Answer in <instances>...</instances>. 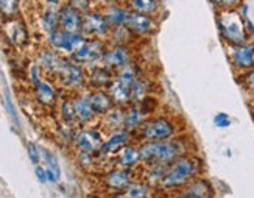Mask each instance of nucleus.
Returning a JSON list of instances; mask_svg holds the SVG:
<instances>
[{"mask_svg":"<svg viewBox=\"0 0 254 198\" xmlns=\"http://www.w3.org/2000/svg\"><path fill=\"white\" fill-rule=\"evenodd\" d=\"M142 164L159 162V164H170L176 158H180L186 153L196 151L195 140L189 133H181L173 137L164 140H153V142H139Z\"/></svg>","mask_w":254,"mask_h":198,"instance_id":"1","label":"nucleus"},{"mask_svg":"<svg viewBox=\"0 0 254 198\" xmlns=\"http://www.w3.org/2000/svg\"><path fill=\"white\" fill-rule=\"evenodd\" d=\"M204 172V161L196 151L186 153L167 164L162 183L156 192L173 195L178 192L187 183H190L196 177H201Z\"/></svg>","mask_w":254,"mask_h":198,"instance_id":"2","label":"nucleus"},{"mask_svg":"<svg viewBox=\"0 0 254 198\" xmlns=\"http://www.w3.org/2000/svg\"><path fill=\"white\" fill-rule=\"evenodd\" d=\"M184 122L169 111H158L145 119V122L134 133L136 142H153V140H164L173 137L176 134L184 133Z\"/></svg>","mask_w":254,"mask_h":198,"instance_id":"3","label":"nucleus"},{"mask_svg":"<svg viewBox=\"0 0 254 198\" xmlns=\"http://www.w3.org/2000/svg\"><path fill=\"white\" fill-rule=\"evenodd\" d=\"M215 25L218 36L225 46H233V44H240L251 39L245 28V20L237 9L215 13Z\"/></svg>","mask_w":254,"mask_h":198,"instance_id":"4","label":"nucleus"},{"mask_svg":"<svg viewBox=\"0 0 254 198\" xmlns=\"http://www.w3.org/2000/svg\"><path fill=\"white\" fill-rule=\"evenodd\" d=\"M52 78H55V81H57L61 89L64 91L80 92L83 87H87L86 86L87 70L69 57H64V61L61 64L60 70L55 73Z\"/></svg>","mask_w":254,"mask_h":198,"instance_id":"5","label":"nucleus"},{"mask_svg":"<svg viewBox=\"0 0 254 198\" xmlns=\"http://www.w3.org/2000/svg\"><path fill=\"white\" fill-rule=\"evenodd\" d=\"M106 46H108V42L105 39L86 38L81 46L76 49L69 58H72L75 63L83 66L84 69H91L97 64H102Z\"/></svg>","mask_w":254,"mask_h":198,"instance_id":"6","label":"nucleus"},{"mask_svg":"<svg viewBox=\"0 0 254 198\" xmlns=\"http://www.w3.org/2000/svg\"><path fill=\"white\" fill-rule=\"evenodd\" d=\"M225 49L228 55V61L236 75H240L254 67V41L248 39L240 44L225 46Z\"/></svg>","mask_w":254,"mask_h":198,"instance_id":"7","label":"nucleus"},{"mask_svg":"<svg viewBox=\"0 0 254 198\" xmlns=\"http://www.w3.org/2000/svg\"><path fill=\"white\" fill-rule=\"evenodd\" d=\"M111 24L105 17L100 6H97L87 13L83 14V24L81 33L86 38H95V39H108L109 31H111Z\"/></svg>","mask_w":254,"mask_h":198,"instance_id":"8","label":"nucleus"},{"mask_svg":"<svg viewBox=\"0 0 254 198\" xmlns=\"http://www.w3.org/2000/svg\"><path fill=\"white\" fill-rule=\"evenodd\" d=\"M46 39H47L49 47L61 53L63 57H70V55L81 46L86 36L81 31H65V30L58 28L57 31H53L52 35L46 36Z\"/></svg>","mask_w":254,"mask_h":198,"instance_id":"9","label":"nucleus"},{"mask_svg":"<svg viewBox=\"0 0 254 198\" xmlns=\"http://www.w3.org/2000/svg\"><path fill=\"white\" fill-rule=\"evenodd\" d=\"M139 46H122V44H108L102 64L111 69L114 73L127 66L129 61L137 58Z\"/></svg>","mask_w":254,"mask_h":198,"instance_id":"10","label":"nucleus"},{"mask_svg":"<svg viewBox=\"0 0 254 198\" xmlns=\"http://www.w3.org/2000/svg\"><path fill=\"white\" fill-rule=\"evenodd\" d=\"M159 17L156 16H148V14H140L131 11V14L127 20V27L129 31L137 38L139 42H143L145 39H151L159 30Z\"/></svg>","mask_w":254,"mask_h":198,"instance_id":"11","label":"nucleus"},{"mask_svg":"<svg viewBox=\"0 0 254 198\" xmlns=\"http://www.w3.org/2000/svg\"><path fill=\"white\" fill-rule=\"evenodd\" d=\"M105 139V131L100 127H83L76 130L72 145L75 151H86V153H98Z\"/></svg>","mask_w":254,"mask_h":198,"instance_id":"12","label":"nucleus"},{"mask_svg":"<svg viewBox=\"0 0 254 198\" xmlns=\"http://www.w3.org/2000/svg\"><path fill=\"white\" fill-rule=\"evenodd\" d=\"M134 140V133H131L127 128H119L105 133V139L102 142L100 151H98V159H109L116 151H119L124 145Z\"/></svg>","mask_w":254,"mask_h":198,"instance_id":"13","label":"nucleus"},{"mask_svg":"<svg viewBox=\"0 0 254 198\" xmlns=\"http://www.w3.org/2000/svg\"><path fill=\"white\" fill-rule=\"evenodd\" d=\"M137 178V172L136 170H128V169H122V167H116L113 166L111 169H108L103 177H102V183H103V188L111 192H122L125 191L129 183L132 180Z\"/></svg>","mask_w":254,"mask_h":198,"instance_id":"14","label":"nucleus"},{"mask_svg":"<svg viewBox=\"0 0 254 198\" xmlns=\"http://www.w3.org/2000/svg\"><path fill=\"white\" fill-rule=\"evenodd\" d=\"M109 161H111L113 166H116V167H122V169L137 172V169L142 166L139 142L132 140V142H129V144L124 145L119 151H116L111 158H109Z\"/></svg>","mask_w":254,"mask_h":198,"instance_id":"15","label":"nucleus"},{"mask_svg":"<svg viewBox=\"0 0 254 198\" xmlns=\"http://www.w3.org/2000/svg\"><path fill=\"white\" fill-rule=\"evenodd\" d=\"M3 33L8 42L16 49H25L30 44V31L27 24L22 19L14 17L3 20Z\"/></svg>","mask_w":254,"mask_h":198,"instance_id":"16","label":"nucleus"},{"mask_svg":"<svg viewBox=\"0 0 254 198\" xmlns=\"http://www.w3.org/2000/svg\"><path fill=\"white\" fill-rule=\"evenodd\" d=\"M173 198H215V189L212 183L201 175L175 192Z\"/></svg>","mask_w":254,"mask_h":198,"instance_id":"17","label":"nucleus"},{"mask_svg":"<svg viewBox=\"0 0 254 198\" xmlns=\"http://www.w3.org/2000/svg\"><path fill=\"white\" fill-rule=\"evenodd\" d=\"M33 97L42 108H57L60 102V91L52 80L44 78L38 86L33 87Z\"/></svg>","mask_w":254,"mask_h":198,"instance_id":"18","label":"nucleus"},{"mask_svg":"<svg viewBox=\"0 0 254 198\" xmlns=\"http://www.w3.org/2000/svg\"><path fill=\"white\" fill-rule=\"evenodd\" d=\"M116 73L108 69L103 64H97L94 67L87 69L86 86L87 89H108V86L113 83Z\"/></svg>","mask_w":254,"mask_h":198,"instance_id":"19","label":"nucleus"},{"mask_svg":"<svg viewBox=\"0 0 254 198\" xmlns=\"http://www.w3.org/2000/svg\"><path fill=\"white\" fill-rule=\"evenodd\" d=\"M73 98V106H75V114H76V124L78 127H87L91 125L94 120H97V114L91 106L89 98H87L86 92H75L72 95Z\"/></svg>","mask_w":254,"mask_h":198,"instance_id":"20","label":"nucleus"},{"mask_svg":"<svg viewBox=\"0 0 254 198\" xmlns=\"http://www.w3.org/2000/svg\"><path fill=\"white\" fill-rule=\"evenodd\" d=\"M129 87H131L132 103H134V102H139V100H142V98H145L148 95H156L159 84H158L156 76L145 72L143 75H140Z\"/></svg>","mask_w":254,"mask_h":198,"instance_id":"21","label":"nucleus"},{"mask_svg":"<svg viewBox=\"0 0 254 198\" xmlns=\"http://www.w3.org/2000/svg\"><path fill=\"white\" fill-rule=\"evenodd\" d=\"M58 24L60 28L65 31H81L83 13L64 2L61 6H58Z\"/></svg>","mask_w":254,"mask_h":198,"instance_id":"22","label":"nucleus"},{"mask_svg":"<svg viewBox=\"0 0 254 198\" xmlns=\"http://www.w3.org/2000/svg\"><path fill=\"white\" fill-rule=\"evenodd\" d=\"M64 61V57L57 50H53L52 47H44L36 53V63L42 67V70L46 72V75L53 76L61 67V64Z\"/></svg>","mask_w":254,"mask_h":198,"instance_id":"23","label":"nucleus"},{"mask_svg":"<svg viewBox=\"0 0 254 198\" xmlns=\"http://www.w3.org/2000/svg\"><path fill=\"white\" fill-rule=\"evenodd\" d=\"M165 169L167 164H159V162H150V164H142L137 169V178L143 180L147 184H150L154 189V192L158 191V188L162 183Z\"/></svg>","mask_w":254,"mask_h":198,"instance_id":"24","label":"nucleus"},{"mask_svg":"<svg viewBox=\"0 0 254 198\" xmlns=\"http://www.w3.org/2000/svg\"><path fill=\"white\" fill-rule=\"evenodd\" d=\"M102 11L111 27L127 25V20L131 14V9L128 8L125 0H119V2L109 3L106 6H102Z\"/></svg>","mask_w":254,"mask_h":198,"instance_id":"25","label":"nucleus"},{"mask_svg":"<svg viewBox=\"0 0 254 198\" xmlns=\"http://www.w3.org/2000/svg\"><path fill=\"white\" fill-rule=\"evenodd\" d=\"M86 94H87L91 106L98 119H100L103 114H106L109 109L114 106L111 95H109L108 91H105V89H87Z\"/></svg>","mask_w":254,"mask_h":198,"instance_id":"26","label":"nucleus"},{"mask_svg":"<svg viewBox=\"0 0 254 198\" xmlns=\"http://www.w3.org/2000/svg\"><path fill=\"white\" fill-rule=\"evenodd\" d=\"M125 111H127V108L114 105L106 114L100 117L98 127H100L105 133L113 130H119V128H125Z\"/></svg>","mask_w":254,"mask_h":198,"instance_id":"27","label":"nucleus"},{"mask_svg":"<svg viewBox=\"0 0 254 198\" xmlns=\"http://www.w3.org/2000/svg\"><path fill=\"white\" fill-rule=\"evenodd\" d=\"M108 94L111 95L113 98V102L116 106H129L132 103V97H131V87L128 84H125L124 81H120L119 78H116L114 76V80L113 83L108 86Z\"/></svg>","mask_w":254,"mask_h":198,"instance_id":"28","label":"nucleus"},{"mask_svg":"<svg viewBox=\"0 0 254 198\" xmlns=\"http://www.w3.org/2000/svg\"><path fill=\"white\" fill-rule=\"evenodd\" d=\"M147 72V67L143 66V63H140L137 58L129 61L127 66H124L122 69L116 72V78H119L120 81H124L125 84L131 86L134 83L140 75H143Z\"/></svg>","mask_w":254,"mask_h":198,"instance_id":"29","label":"nucleus"},{"mask_svg":"<svg viewBox=\"0 0 254 198\" xmlns=\"http://www.w3.org/2000/svg\"><path fill=\"white\" fill-rule=\"evenodd\" d=\"M128 8L134 13L159 17L162 14V0H125Z\"/></svg>","mask_w":254,"mask_h":198,"instance_id":"30","label":"nucleus"},{"mask_svg":"<svg viewBox=\"0 0 254 198\" xmlns=\"http://www.w3.org/2000/svg\"><path fill=\"white\" fill-rule=\"evenodd\" d=\"M147 117L150 116L143 111L142 106L137 102L131 103L129 106H127V111H125V128L129 130L131 133H136L140 128V125L145 122Z\"/></svg>","mask_w":254,"mask_h":198,"instance_id":"31","label":"nucleus"},{"mask_svg":"<svg viewBox=\"0 0 254 198\" xmlns=\"http://www.w3.org/2000/svg\"><path fill=\"white\" fill-rule=\"evenodd\" d=\"M39 27L46 36L52 35L53 31L60 28L58 24V8L55 6H44L39 14Z\"/></svg>","mask_w":254,"mask_h":198,"instance_id":"32","label":"nucleus"},{"mask_svg":"<svg viewBox=\"0 0 254 198\" xmlns=\"http://www.w3.org/2000/svg\"><path fill=\"white\" fill-rule=\"evenodd\" d=\"M106 42L108 44H122V46H139V44H142L129 31V28L127 25L113 27L111 31H109V36H108Z\"/></svg>","mask_w":254,"mask_h":198,"instance_id":"33","label":"nucleus"},{"mask_svg":"<svg viewBox=\"0 0 254 198\" xmlns=\"http://www.w3.org/2000/svg\"><path fill=\"white\" fill-rule=\"evenodd\" d=\"M122 192L127 198H151L154 195V189L140 178L132 180L128 188Z\"/></svg>","mask_w":254,"mask_h":198,"instance_id":"34","label":"nucleus"},{"mask_svg":"<svg viewBox=\"0 0 254 198\" xmlns=\"http://www.w3.org/2000/svg\"><path fill=\"white\" fill-rule=\"evenodd\" d=\"M57 111H58V116L61 119V122L64 124H72V125H76V114H75V106H73V98L72 95H65L63 98H60V102L57 105Z\"/></svg>","mask_w":254,"mask_h":198,"instance_id":"35","label":"nucleus"},{"mask_svg":"<svg viewBox=\"0 0 254 198\" xmlns=\"http://www.w3.org/2000/svg\"><path fill=\"white\" fill-rule=\"evenodd\" d=\"M20 0H0V16L3 20L14 19L19 16Z\"/></svg>","mask_w":254,"mask_h":198,"instance_id":"36","label":"nucleus"},{"mask_svg":"<svg viewBox=\"0 0 254 198\" xmlns=\"http://www.w3.org/2000/svg\"><path fill=\"white\" fill-rule=\"evenodd\" d=\"M211 3L212 9L215 13L218 11H233V9H239V6L245 2V0H207Z\"/></svg>","mask_w":254,"mask_h":198,"instance_id":"37","label":"nucleus"},{"mask_svg":"<svg viewBox=\"0 0 254 198\" xmlns=\"http://www.w3.org/2000/svg\"><path fill=\"white\" fill-rule=\"evenodd\" d=\"M44 73H46V72L42 70V67L36 61L30 63V66H28V81H30L31 89L44 80Z\"/></svg>","mask_w":254,"mask_h":198,"instance_id":"38","label":"nucleus"},{"mask_svg":"<svg viewBox=\"0 0 254 198\" xmlns=\"http://www.w3.org/2000/svg\"><path fill=\"white\" fill-rule=\"evenodd\" d=\"M237 80H239L240 86L245 89V92H248L251 97H254V67L237 75Z\"/></svg>","mask_w":254,"mask_h":198,"instance_id":"39","label":"nucleus"},{"mask_svg":"<svg viewBox=\"0 0 254 198\" xmlns=\"http://www.w3.org/2000/svg\"><path fill=\"white\" fill-rule=\"evenodd\" d=\"M65 3H69L70 6H73L75 9H78L80 13H87L94 8H97V5L94 3V0H65Z\"/></svg>","mask_w":254,"mask_h":198,"instance_id":"40","label":"nucleus"},{"mask_svg":"<svg viewBox=\"0 0 254 198\" xmlns=\"http://www.w3.org/2000/svg\"><path fill=\"white\" fill-rule=\"evenodd\" d=\"M231 124H233V120H231V117L226 113H218L214 116V125L217 128H228L231 127Z\"/></svg>","mask_w":254,"mask_h":198,"instance_id":"41","label":"nucleus"},{"mask_svg":"<svg viewBox=\"0 0 254 198\" xmlns=\"http://www.w3.org/2000/svg\"><path fill=\"white\" fill-rule=\"evenodd\" d=\"M27 150H28V158H30V161L35 164V166H38L39 161H41V148H38L36 144L30 142V144L27 145Z\"/></svg>","mask_w":254,"mask_h":198,"instance_id":"42","label":"nucleus"},{"mask_svg":"<svg viewBox=\"0 0 254 198\" xmlns=\"http://www.w3.org/2000/svg\"><path fill=\"white\" fill-rule=\"evenodd\" d=\"M5 106H6V109L9 111V116H11V119H13L16 124H19V120H17V114H16V109H14L13 103H11V100H9V95H8V94L5 95Z\"/></svg>","mask_w":254,"mask_h":198,"instance_id":"43","label":"nucleus"},{"mask_svg":"<svg viewBox=\"0 0 254 198\" xmlns=\"http://www.w3.org/2000/svg\"><path fill=\"white\" fill-rule=\"evenodd\" d=\"M35 173L39 180V183H47V173H46V167H41V166H36L35 169Z\"/></svg>","mask_w":254,"mask_h":198,"instance_id":"44","label":"nucleus"},{"mask_svg":"<svg viewBox=\"0 0 254 198\" xmlns=\"http://www.w3.org/2000/svg\"><path fill=\"white\" fill-rule=\"evenodd\" d=\"M244 20H245V28H247V31H248L250 38H253V36H254V22H253L250 17H247V19H244Z\"/></svg>","mask_w":254,"mask_h":198,"instance_id":"45","label":"nucleus"},{"mask_svg":"<svg viewBox=\"0 0 254 198\" xmlns=\"http://www.w3.org/2000/svg\"><path fill=\"white\" fill-rule=\"evenodd\" d=\"M64 2H65V0H42L44 6H55V8L61 6Z\"/></svg>","mask_w":254,"mask_h":198,"instance_id":"46","label":"nucleus"},{"mask_svg":"<svg viewBox=\"0 0 254 198\" xmlns=\"http://www.w3.org/2000/svg\"><path fill=\"white\" fill-rule=\"evenodd\" d=\"M114 2H119V0H94V3L97 5V6H106V5H109V3H114Z\"/></svg>","mask_w":254,"mask_h":198,"instance_id":"47","label":"nucleus"},{"mask_svg":"<svg viewBox=\"0 0 254 198\" xmlns=\"http://www.w3.org/2000/svg\"><path fill=\"white\" fill-rule=\"evenodd\" d=\"M151 198H173V195L169 194H162V192H154V195Z\"/></svg>","mask_w":254,"mask_h":198,"instance_id":"48","label":"nucleus"}]
</instances>
